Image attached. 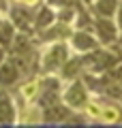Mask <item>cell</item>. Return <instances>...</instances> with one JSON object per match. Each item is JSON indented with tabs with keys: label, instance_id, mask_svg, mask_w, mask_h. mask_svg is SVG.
<instances>
[{
	"label": "cell",
	"instance_id": "9",
	"mask_svg": "<svg viewBox=\"0 0 122 128\" xmlns=\"http://www.w3.org/2000/svg\"><path fill=\"white\" fill-rule=\"evenodd\" d=\"M56 22V11L51 6H43V9L36 13V19H34V28L36 30H47L49 26H54Z\"/></svg>",
	"mask_w": 122,
	"mask_h": 128
},
{
	"label": "cell",
	"instance_id": "8",
	"mask_svg": "<svg viewBox=\"0 0 122 128\" xmlns=\"http://www.w3.org/2000/svg\"><path fill=\"white\" fill-rule=\"evenodd\" d=\"M122 0H94L92 11L96 17H116V11Z\"/></svg>",
	"mask_w": 122,
	"mask_h": 128
},
{
	"label": "cell",
	"instance_id": "13",
	"mask_svg": "<svg viewBox=\"0 0 122 128\" xmlns=\"http://www.w3.org/2000/svg\"><path fill=\"white\" fill-rule=\"evenodd\" d=\"M116 24H118V28H120V32H122V2H120V6H118V11H116Z\"/></svg>",
	"mask_w": 122,
	"mask_h": 128
},
{
	"label": "cell",
	"instance_id": "10",
	"mask_svg": "<svg viewBox=\"0 0 122 128\" xmlns=\"http://www.w3.org/2000/svg\"><path fill=\"white\" fill-rule=\"evenodd\" d=\"M15 30H17V26L11 22H2L0 24V47L2 49H9L11 45H13V41L17 36H15Z\"/></svg>",
	"mask_w": 122,
	"mask_h": 128
},
{
	"label": "cell",
	"instance_id": "4",
	"mask_svg": "<svg viewBox=\"0 0 122 128\" xmlns=\"http://www.w3.org/2000/svg\"><path fill=\"white\" fill-rule=\"evenodd\" d=\"M71 47L75 51H81V54H90V51L101 47V41L88 30H77L71 34Z\"/></svg>",
	"mask_w": 122,
	"mask_h": 128
},
{
	"label": "cell",
	"instance_id": "18",
	"mask_svg": "<svg viewBox=\"0 0 122 128\" xmlns=\"http://www.w3.org/2000/svg\"><path fill=\"white\" fill-rule=\"evenodd\" d=\"M0 24H2V19H0Z\"/></svg>",
	"mask_w": 122,
	"mask_h": 128
},
{
	"label": "cell",
	"instance_id": "3",
	"mask_svg": "<svg viewBox=\"0 0 122 128\" xmlns=\"http://www.w3.org/2000/svg\"><path fill=\"white\" fill-rule=\"evenodd\" d=\"M94 30H96V38L101 41V45H113L120 36V28H118L113 17H96L94 19Z\"/></svg>",
	"mask_w": 122,
	"mask_h": 128
},
{
	"label": "cell",
	"instance_id": "7",
	"mask_svg": "<svg viewBox=\"0 0 122 128\" xmlns=\"http://www.w3.org/2000/svg\"><path fill=\"white\" fill-rule=\"evenodd\" d=\"M99 120L105 124H122V105H116V100L107 102V105H101Z\"/></svg>",
	"mask_w": 122,
	"mask_h": 128
},
{
	"label": "cell",
	"instance_id": "11",
	"mask_svg": "<svg viewBox=\"0 0 122 128\" xmlns=\"http://www.w3.org/2000/svg\"><path fill=\"white\" fill-rule=\"evenodd\" d=\"M43 113H45V122H62L69 115V107H62L60 102H54V105H47Z\"/></svg>",
	"mask_w": 122,
	"mask_h": 128
},
{
	"label": "cell",
	"instance_id": "1",
	"mask_svg": "<svg viewBox=\"0 0 122 128\" xmlns=\"http://www.w3.org/2000/svg\"><path fill=\"white\" fill-rule=\"evenodd\" d=\"M62 100L69 109H86V105L90 102V96H88V86L81 79L71 81V86L64 90Z\"/></svg>",
	"mask_w": 122,
	"mask_h": 128
},
{
	"label": "cell",
	"instance_id": "15",
	"mask_svg": "<svg viewBox=\"0 0 122 128\" xmlns=\"http://www.w3.org/2000/svg\"><path fill=\"white\" fill-rule=\"evenodd\" d=\"M116 45L120 47V54H122V32H120V36H118V41H116Z\"/></svg>",
	"mask_w": 122,
	"mask_h": 128
},
{
	"label": "cell",
	"instance_id": "17",
	"mask_svg": "<svg viewBox=\"0 0 122 128\" xmlns=\"http://www.w3.org/2000/svg\"><path fill=\"white\" fill-rule=\"evenodd\" d=\"M54 2H67V0H54Z\"/></svg>",
	"mask_w": 122,
	"mask_h": 128
},
{
	"label": "cell",
	"instance_id": "5",
	"mask_svg": "<svg viewBox=\"0 0 122 128\" xmlns=\"http://www.w3.org/2000/svg\"><path fill=\"white\" fill-rule=\"evenodd\" d=\"M17 122V111L11 100V96L7 92H0V124L2 126H11Z\"/></svg>",
	"mask_w": 122,
	"mask_h": 128
},
{
	"label": "cell",
	"instance_id": "6",
	"mask_svg": "<svg viewBox=\"0 0 122 128\" xmlns=\"http://www.w3.org/2000/svg\"><path fill=\"white\" fill-rule=\"evenodd\" d=\"M19 79V64L15 62H9V60H5V62L0 64V86H15Z\"/></svg>",
	"mask_w": 122,
	"mask_h": 128
},
{
	"label": "cell",
	"instance_id": "14",
	"mask_svg": "<svg viewBox=\"0 0 122 128\" xmlns=\"http://www.w3.org/2000/svg\"><path fill=\"white\" fill-rule=\"evenodd\" d=\"M15 2H19V4H26V6H30V4H36V0H15Z\"/></svg>",
	"mask_w": 122,
	"mask_h": 128
},
{
	"label": "cell",
	"instance_id": "16",
	"mask_svg": "<svg viewBox=\"0 0 122 128\" xmlns=\"http://www.w3.org/2000/svg\"><path fill=\"white\" fill-rule=\"evenodd\" d=\"M5 62V49H2V47H0V64Z\"/></svg>",
	"mask_w": 122,
	"mask_h": 128
},
{
	"label": "cell",
	"instance_id": "2",
	"mask_svg": "<svg viewBox=\"0 0 122 128\" xmlns=\"http://www.w3.org/2000/svg\"><path fill=\"white\" fill-rule=\"evenodd\" d=\"M67 60H69V47L64 45V43H56V45H51L49 49L45 51V56H43V60H41V64H43V70L54 73V70H60V68H62Z\"/></svg>",
	"mask_w": 122,
	"mask_h": 128
},
{
	"label": "cell",
	"instance_id": "12",
	"mask_svg": "<svg viewBox=\"0 0 122 128\" xmlns=\"http://www.w3.org/2000/svg\"><path fill=\"white\" fill-rule=\"evenodd\" d=\"M11 17H13V24L19 28V30H24V28L30 26V15H28L24 9H13L11 11Z\"/></svg>",
	"mask_w": 122,
	"mask_h": 128
}]
</instances>
